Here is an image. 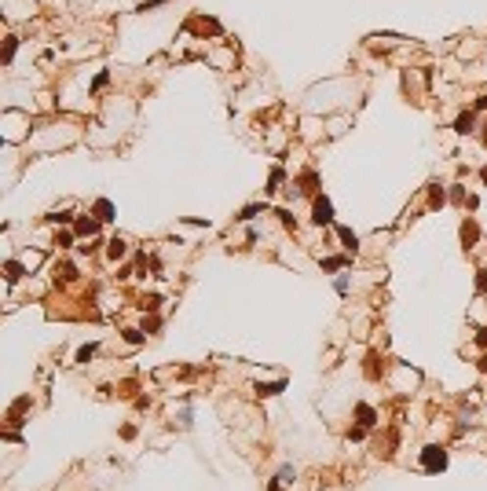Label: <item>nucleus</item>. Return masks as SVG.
<instances>
[{"instance_id":"obj_11","label":"nucleus","mask_w":487,"mask_h":491,"mask_svg":"<svg viewBox=\"0 0 487 491\" xmlns=\"http://www.w3.org/2000/svg\"><path fill=\"white\" fill-rule=\"evenodd\" d=\"M19 275H22V264L11 260V264H7V279H19Z\"/></svg>"},{"instance_id":"obj_8","label":"nucleus","mask_w":487,"mask_h":491,"mask_svg":"<svg viewBox=\"0 0 487 491\" xmlns=\"http://www.w3.org/2000/svg\"><path fill=\"white\" fill-rule=\"evenodd\" d=\"M469 129H473V114H462L458 118V132H469Z\"/></svg>"},{"instance_id":"obj_3","label":"nucleus","mask_w":487,"mask_h":491,"mask_svg":"<svg viewBox=\"0 0 487 491\" xmlns=\"http://www.w3.org/2000/svg\"><path fill=\"white\" fill-rule=\"evenodd\" d=\"M96 213H99V220H114V206H110L106 198H103V202H96Z\"/></svg>"},{"instance_id":"obj_14","label":"nucleus","mask_w":487,"mask_h":491,"mask_svg":"<svg viewBox=\"0 0 487 491\" xmlns=\"http://www.w3.org/2000/svg\"><path fill=\"white\" fill-rule=\"evenodd\" d=\"M476 106H487V99H480V103H476Z\"/></svg>"},{"instance_id":"obj_4","label":"nucleus","mask_w":487,"mask_h":491,"mask_svg":"<svg viewBox=\"0 0 487 491\" xmlns=\"http://www.w3.org/2000/svg\"><path fill=\"white\" fill-rule=\"evenodd\" d=\"M355 414H359V422H363V425H374V422H377V414H374V411L366 407V403H363V407L355 411Z\"/></svg>"},{"instance_id":"obj_10","label":"nucleus","mask_w":487,"mask_h":491,"mask_svg":"<svg viewBox=\"0 0 487 491\" xmlns=\"http://www.w3.org/2000/svg\"><path fill=\"white\" fill-rule=\"evenodd\" d=\"M257 213H260V206H245V209H242V216H238V220H249V216H257Z\"/></svg>"},{"instance_id":"obj_2","label":"nucleus","mask_w":487,"mask_h":491,"mask_svg":"<svg viewBox=\"0 0 487 491\" xmlns=\"http://www.w3.org/2000/svg\"><path fill=\"white\" fill-rule=\"evenodd\" d=\"M334 220V209H330V198H315V224H330Z\"/></svg>"},{"instance_id":"obj_7","label":"nucleus","mask_w":487,"mask_h":491,"mask_svg":"<svg viewBox=\"0 0 487 491\" xmlns=\"http://www.w3.org/2000/svg\"><path fill=\"white\" fill-rule=\"evenodd\" d=\"M282 385H286V381H275V385H260V396H275V392H282Z\"/></svg>"},{"instance_id":"obj_6","label":"nucleus","mask_w":487,"mask_h":491,"mask_svg":"<svg viewBox=\"0 0 487 491\" xmlns=\"http://www.w3.org/2000/svg\"><path fill=\"white\" fill-rule=\"evenodd\" d=\"M341 242H344L348 249H355V246H359V238H355V235H352L348 228H341Z\"/></svg>"},{"instance_id":"obj_1","label":"nucleus","mask_w":487,"mask_h":491,"mask_svg":"<svg viewBox=\"0 0 487 491\" xmlns=\"http://www.w3.org/2000/svg\"><path fill=\"white\" fill-rule=\"evenodd\" d=\"M421 465H425L429 473H436V469H443V465H447V455H443L439 447H425V455H421Z\"/></svg>"},{"instance_id":"obj_9","label":"nucleus","mask_w":487,"mask_h":491,"mask_svg":"<svg viewBox=\"0 0 487 491\" xmlns=\"http://www.w3.org/2000/svg\"><path fill=\"white\" fill-rule=\"evenodd\" d=\"M121 253H125V242H121V238H114V242H110V257H114V260H118Z\"/></svg>"},{"instance_id":"obj_13","label":"nucleus","mask_w":487,"mask_h":491,"mask_svg":"<svg viewBox=\"0 0 487 491\" xmlns=\"http://www.w3.org/2000/svg\"><path fill=\"white\" fill-rule=\"evenodd\" d=\"M480 345H487V330H480Z\"/></svg>"},{"instance_id":"obj_5","label":"nucleus","mask_w":487,"mask_h":491,"mask_svg":"<svg viewBox=\"0 0 487 491\" xmlns=\"http://www.w3.org/2000/svg\"><path fill=\"white\" fill-rule=\"evenodd\" d=\"M77 231H81V235H96V231H99V220H77Z\"/></svg>"},{"instance_id":"obj_12","label":"nucleus","mask_w":487,"mask_h":491,"mask_svg":"<svg viewBox=\"0 0 487 491\" xmlns=\"http://www.w3.org/2000/svg\"><path fill=\"white\" fill-rule=\"evenodd\" d=\"M92 352H96V345H88V348H81V352H77V360H81V363H88V356H92Z\"/></svg>"}]
</instances>
